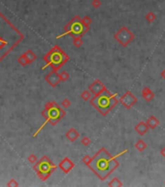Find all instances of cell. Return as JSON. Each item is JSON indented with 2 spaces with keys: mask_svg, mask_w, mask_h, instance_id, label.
Returning a JSON list of instances; mask_svg holds the SVG:
<instances>
[{
  "mask_svg": "<svg viewBox=\"0 0 165 187\" xmlns=\"http://www.w3.org/2000/svg\"><path fill=\"white\" fill-rule=\"evenodd\" d=\"M127 152L128 149H125L121 153L113 156L106 150V148L102 147L91 157V161L88 167L100 180L104 181L119 167L118 157Z\"/></svg>",
  "mask_w": 165,
  "mask_h": 187,
  "instance_id": "cell-1",
  "label": "cell"
},
{
  "mask_svg": "<svg viewBox=\"0 0 165 187\" xmlns=\"http://www.w3.org/2000/svg\"><path fill=\"white\" fill-rule=\"evenodd\" d=\"M119 102L118 98V94H112L107 88L97 95L93 96L89 103L101 114L102 116H107L108 113Z\"/></svg>",
  "mask_w": 165,
  "mask_h": 187,
  "instance_id": "cell-2",
  "label": "cell"
},
{
  "mask_svg": "<svg viewBox=\"0 0 165 187\" xmlns=\"http://www.w3.org/2000/svg\"><path fill=\"white\" fill-rule=\"evenodd\" d=\"M64 29H65V32H63L61 35L57 36V38H60L65 35H70L72 37H76V36L82 37L89 30V26H86V23H84L83 19L81 17L75 16L71 21L66 24Z\"/></svg>",
  "mask_w": 165,
  "mask_h": 187,
  "instance_id": "cell-3",
  "label": "cell"
},
{
  "mask_svg": "<svg viewBox=\"0 0 165 187\" xmlns=\"http://www.w3.org/2000/svg\"><path fill=\"white\" fill-rule=\"evenodd\" d=\"M45 61L47 62V65H52L53 69L57 71L69 61V56L66 53H64L58 46H54L51 52L45 57Z\"/></svg>",
  "mask_w": 165,
  "mask_h": 187,
  "instance_id": "cell-4",
  "label": "cell"
},
{
  "mask_svg": "<svg viewBox=\"0 0 165 187\" xmlns=\"http://www.w3.org/2000/svg\"><path fill=\"white\" fill-rule=\"evenodd\" d=\"M44 116L47 118V122H50L52 125H56L57 123L65 116L66 112L61 109L56 102H49L46 105V110L43 112Z\"/></svg>",
  "mask_w": 165,
  "mask_h": 187,
  "instance_id": "cell-5",
  "label": "cell"
},
{
  "mask_svg": "<svg viewBox=\"0 0 165 187\" xmlns=\"http://www.w3.org/2000/svg\"><path fill=\"white\" fill-rule=\"evenodd\" d=\"M135 38L134 33L127 26H123L114 34V39L119 43L122 47H127Z\"/></svg>",
  "mask_w": 165,
  "mask_h": 187,
  "instance_id": "cell-6",
  "label": "cell"
},
{
  "mask_svg": "<svg viewBox=\"0 0 165 187\" xmlns=\"http://www.w3.org/2000/svg\"><path fill=\"white\" fill-rule=\"evenodd\" d=\"M37 171H38V175L43 180L47 179L53 171L57 169V166L53 165L49 158L47 157H44V158L38 163L37 167Z\"/></svg>",
  "mask_w": 165,
  "mask_h": 187,
  "instance_id": "cell-7",
  "label": "cell"
},
{
  "mask_svg": "<svg viewBox=\"0 0 165 187\" xmlns=\"http://www.w3.org/2000/svg\"><path fill=\"white\" fill-rule=\"evenodd\" d=\"M119 102H121L126 109H130L131 107H133L138 102V98L135 97V95H133L132 92L126 91L122 96V97L119 98Z\"/></svg>",
  "mask_w": 165,
  "mask_h": 187,
  "instance_id": "cell-8",
  "label": "cell"
},
{
  "mask_svg": "<svg viewBox=\"0 0 165 187\" xmlns=\"http://www.w3.org/2000/svg\"><path fill=\"white\" fill-rule=\"evenodd\" d=\"M58 167L60 168V170L64 174H68L71 171V170H73L75 168V163L72 160H70L68 157H65V158L59 163Z\"/></svg>",
  "mask_w": 165,
  "mask_h": 187,
  "instance_id": "cell-9",
  "label": "cell"
},
{
  "mask_svg": "<svg viewBox=\"0 0 165 187\" xmlns=\"http://www.w3.org/2000/svg\"><path fill=\"white\" fill-rule=\"evenodd\" d=\"M105 88L106 87H105V85L101 81H100L99 79H95L91 85L88 86V90L91 92L93 96H95V95H97V94L101 93Z\"/></svg>",
  "mask_w": 165,
  "mask_h": 187,
  "instance_id": "cell-10",
  "label": "cell"
},
{
  "mask_svg": "<svg viewBox=\"0 0 165 187\" xmlns=\"http://www.w3.org/2000/svg\"><path fill=\"white\" fill-rule=\"evenodd\" d=\"M46 80L52 87H56L61 81V78L60 75L57 72V70H53L51 73H49L46 76Z\"/></svg>",
  "mask_w": 165,
  "mask_h": 187,
  "instance_id": "cell-11",
  "label": "cell"
},
{
  "mask_svg": "<svg viewBox=\"0 0 165 187\" xmlns=\"http://www.w3.org/2000/svg\"><path fill=\"white\" fill-rule=\"evenodd\" d=\"M134 130L136 131V132L139 135V136H145L147 134V132H149L150 130V128L149 126L147 125V123L146 122H144V121H140L138 124L134 127Z\"/></svg>",
  "mask_w": 165,
  "mask_h": 187,
  "instance_id": "cell-12",
  "label": "cell"
},
{
  "mask_svg": "<svg viewBox=\"0 0 165 187\" xmlns=\"http://www.w3.org/2000/svg\"><path fill=\"white\" fill-rule=\"evenodd\" d=\"M65 136H66V139H67L69 141L75 142V141H76V140L79 139L80 132H79L76 129H75V128H71V129H69V130L66 132Z\"/></svg>",
  "mask_w": 165,
  "mask_h": 187,
  "instance_id": "cell-13",
  "label": "cell"
},
{
  "mask_svg": "<svg viewBox=\"0 0 165 187\" xmlns=\"http://www.w3.org/2000/svg\"><path fill=\"white\" fill-rule=\"evenodd\" d=\"M141 94H142V97H143L144 100L146 101H148V102L152 101L153 100V97H154V93L151 89H150L149 87H144Z\"/></svg>",
  "mask_w": 165,
  "mask_h": 187,
  "instance_id": "cell-14",
  "label": "cell"
},
{
  "mask_svg": "<svg viewBox=\"0 0 165 187\" xmlns=\"http://www.w3.org/2000/svg\"><path fill=\"white\" fill-rule=\"evenodd\" d=\"M146 123H147V125L149 126L150 130H154L156 127L159 126V120L157 119L156 116H153V115L150 116L148 118V120L146 121Z\"/></svg>",
  "mask_w": 165,
  "mask_h": 187,
  "instance_id": "cell-15",
  "label": "cell"
},
{
  "mask_svg": "<svg viewBox=\"0 0 165 187\" xmlns=\"http://www.w3.org/2000/svg\"><path fill=\"white\" fill-rule=\"evenodd\" d=\"M134 147H135V149H137V151L139 152H143L147 149V143L145 142L143 139H138L136 142H135V144H134Z\"/></svg>",
  "mask_w": 165,
  "mask_h": 187,
  "instance_id": "cell-16",
  "label": "cell"
},
{
  "mask_svg": "<svg viewBox=\"0 0 165 187\" xmlns=\"http://www.w3.org/2000/svg\"><path fill=\"white\" fill-rule=\"evenodd\" d=\"M108 186H111V187H122V186H123V183L118 178H113L108 182Z\"/></svg>",
  "mask_w": 165,
  "mask_h": 187,
  "instance_id": "cell-17",
  "label": "cell"
},
{
  "mask_svg": "<svg viewBox=\"0 0 165 187\" xmlns=\"http://www.w3.org/2000/svg\"><path fill=\"white\" fill-rule=\"evenodd\" d=\"M145 19H146V21H147L149 23H153L154 21H156V15L154 14L153 12H148V13L146 14V16H145Z\"/></svg>",
  "mask_w": 165,
  "mask_h": 187,
  "instance_id": "cell-18",
  "label": "cell"
},
{
  "mask_svg": "<svg viewBox=\"0 0 165 187\" xmlns=\"http://www.w3.org/2000/svg\"><path fill=\"white\" fill-rule=\"evenodd\" d=\"M73 38V45L76 48H81L84 44V41L81 36H76V37H72Z\"/></svg>",
  "mask_w": 165,
  "mask_h": 187,
  "instance_id": "cell-19",
  "label": "cell"
},
{
  "mask_svg": "<svg viewBox=\"0 0 165 187\" xmlns=\"http://www.w3.org/2000/svg\"><path fill=\"white\" fill-rule=\"evenodd\" d=\"M81 97L83 98L84 101H89L92 97V94H91V92L89 91V90H84L81 94Z\"/></svg>",
  "mask_w": 165,
  "mask_h": 187,
  "instance_id": "cell-20",
  "label": "cell"
},
{
  "mask_svg": "<svg viewBox=\"0 0 165 187\" xmlns=\"http://www.w3.org/2000/svg\"><path fill=\"white\" fill-rule=\"evenodd\" d=\"M81 143L84 146H88V145H91V139H89L88 136H84L83 139H81Z\"/></svg>",
  "mask_w": 165,
  "mask_h": 187,
  "instance_id": "cell-21",
  "label": "cell"
},
{
  "mask_svg": "<svg viewBox=\"0 0 165 187\" xmlns=\"http://www.w3.org/2000/svg\"><path fill=\"white\" fill-rule=\"evenodd\" d=\"M101 5H102L101 0H92V1H91V6H92L94 9L100 8V7H101Z\"/></svg>",
  "mask_w": 165,
  "mask_h": 187,
  "instance_id": "cell-22",
  "label": "cell"
},
{
  "mask_svg": "<svg viewBox=\"0 0 165 187\" xmlns=\"http://www.w3.org/2000/svg\"><path fill=\"white\" fill-rule=\"evenodd\" d=\"M91 157L89 156V155L84 156V157H83V159H82V162L84 163V165H86L87 167L89 165V163H91Z\"/></svg>",
  "mask_w": 165,
  "mask_h": 187,
  "instance_id": "cell-23",
  "label": "cell"
},
{
  "mask_svg": "<svg viewBox=\"0 0 165 187\" xmlns=\"http://www.w3.org/2000/svg\"><path fill=\"white\" fill-rule=\"evenodd\" d=\"M83 21H84V23H86L87 26H89L92 23V19H91V17H89V16H84L83 18Z\"/></svg>",
  "mask_w": 165,
  "mask_h": 187,
  "instance_id": "cell-24",
  "label": "cell"
},
{
  "mask_svg": "<svg viewBox=\"0 0 165 187\" xmlns=\"http://www.w3.org/2000/svg\"><path fill=\"white\" fill-rule=\"evenodd\" d=\"M60 78H61V81H67L68 79H69V74H68V72H66V71H62L60 74Z\"/></svg>",
  "mask_w": 165,
  "mask_h": 187,
  "instance_id": "cell-25",
  "label": "cell"
},
{
  "mask_svg": "<svg viewBox=\"0 0 165 187\" xmlns=\"http://www.w3.org/2000/svg\"><path fill=\"white\" fill-rule=\"evenodd\" d=\"M61 105H62L64 108H68L70 105H71V101H70L68 98H64V100L61 101Z\"/></svg>",
  "mask_w": 165,
  "mask_h": 187,
  "instance_id": "cell-26",
  "label": "cell"
},
{
  "mask_svg": "<svg viewBox=\"0 0 165 187\" xmlns=\"http://www.w3.org/2000/svg\"><path fill=\"white\" fill-rule=\"evenodd\" d=\"M159 153H160V155L162 157H164V158H165V147H162V148L160 149V151H159Z\"/></svg>",
  "mask_w": 165,
  "mask_h": 187,
  "instance_id": "cell-27",
  "label": "cell"
},
{
  "mask_svg": "<svg viewBox=\"0 0 165 187\" xmlns=\"http://www.w3.org/2000/svg\"><path fill=\"white\" fill-rule=\"evenodd\" d=\"M160 77L162 78V79L165 80V69H163V70L160 72Z\"/></svg>",
  "mask_w": 165,
  "mask_h": 187,
  "instance_id": "cell-28",
  "label": "cell"
},
{
  "mask_svg": "<svg viewBox=\"0 0 165 187\" xmlns=\"http://www.w3.org/2000/svg\"><path fill=\"white\" fill-rule=\"evenodd\" d=\"M164 182H165V181H164Z\"/></svg>",
  "mask_w": 165,
  "mask_h": 187,
  "instance_id": "cell-29",
  "label": "cell"
}]
</instances>
